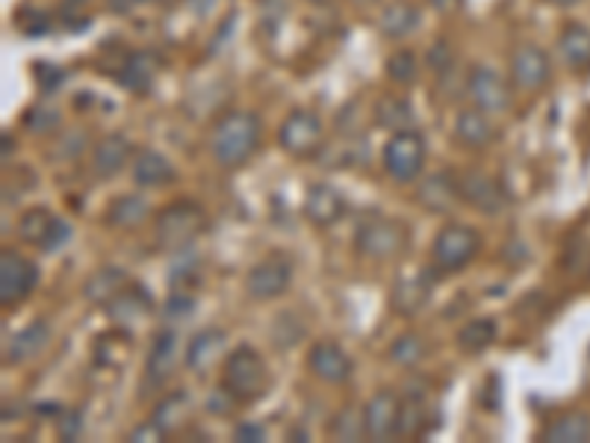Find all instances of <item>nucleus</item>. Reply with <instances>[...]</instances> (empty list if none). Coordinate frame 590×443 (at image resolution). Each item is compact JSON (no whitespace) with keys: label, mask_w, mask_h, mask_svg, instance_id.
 I'll return each mask as SVG.
<instances>
[{"label":"nucleus","mask_w":590,"mask_h":443,"mask_svg":"<svg viewBox=\"0 0 590 443\" xmlns=\"http://www.w3.org/2000/svg\"><path fill=\"white\" fill-rule=\"evenodd\" d=\"M543 443H590V417L581 411H570L555 417L543 434Z\"/></svg>","instance_id":"27"},{"label":"nucleus","mask_w":590,"mask_h":443,"mask_svg":"<svg viewBox=\"0 0 590 443\" xmlns=\"http://www.w3.org/2000/svg\"><path fill=\"white\" fill-rule=\"evenodd\" d=\"M364 426H367L369 441H390L398 438L402 426V399L393 391H378L364 408Z\"/></svg>","instance_id":"14"},{"label":"nucleus","mask_w":590,"mask_h":443,"mask_svg":"<svg viewBox=\"0 0 590 443\" xmlns=\"http://www.w3.org/2000/svg\"><path fill=\"white\" fill-rule=\"evenodd\" d=\"M307 370L314 372L319 382L343 384L352 379L355 367H352V358H348L346 352L340 349L336 343L319 341L307 352Z\"/></svg>","instance_id":"16"},{"label":"nucleus","mask_w":590,"mask_h":443,"mask_svg":"<svg viewBox=\"0 0 590 443\" xmlns=\"http://www.w3.org/2000/svg\"><path fill=\"white\" fill-rule=\"evenodd\" d=\"M133 184L143 186V189H163V186L177 181V169L163 151H153V148H143L136 151L131 163Z\"/></svg>","instance_id":"19"},{"label":"nucleus","mask_w":590,"mask_h":443,"mask_svg":"<svg viewBox=\"0 0 590 443\" xmlns=\"http://www.w3.org/2000/svg\"><path fill=\"white\" fill-rule=\"evenodd\" d=\"M384 72H388L390 81L398 83V86H407V83H414V81H417V74H419L417 53L407 51V48H402V51H396V53H390L388 65H384Z\"/></svg>","instance_id":"36"},{"label":"nucleus","mask_w":590,"mask_h":443,"mask_svg":"<svg viewBox=\"0 0 590 443\" xmlns=\"http://www.w3.org/2000/svg\"><path fill=\"white\" fill-rule=\"evenodd\" d=\"M355 7H360V10H367V7H376L378 0H352Z\"/></svg>","instance_id":"46"},{"label":"nucleus","mask_w":590,"mask_h":443,"mask_svg":"<svg viewBox=\"0 0 590 443\" xmlns=\"http://www.w3.org/2000/svg\"><path fill=\"white\" fill-rule=\"evenodd\" d=\"M310 3H316V7H328V3H334V0H310Z\"/></svg>","instance_id":"47"},{"label":"nucleus","mask_w":590,"mask_h":443,"mask_svg":"<svg viewBox=\"0 0 590 443\" xmlns=\"http://www.w3.org/2000/svg\"><path fill=\"white\" fill-rule=\"evenodd\" d=\"M151 217V207L139 196H119L112 198V205L103 213V225L115 227V231H133L139 227L145 219Z\"/></svg>","instance_id":"26"},{"label":"nucleus","mask_w":590,"mask_h":443,"mask_svg":"<svg viewBox=\"0 0 590 443\" xmlns=\"http://www.w3.org/2000/svg\"><path fill=\"white\" fill-rule=\"evenodd\" d=\"M153 77H157V60H153L151 53L136 51L127 57V62H124V72H122L124 89L145 95L153 86Z\"/></svg>","instance_id":"32"},{"label":"nucleus","mask_w":590,"mask_h":443,"mask_svg":"<svg viewBox=\"0 0 590 443\" xmlns=\"http://www.w3.org/2000/svg\"><path fill=\"white\" fill-rule=\"evenodd\" d=\"M272 376L266 367V358L255 346H236L228 352L222 367V391L231 396L236 405H255L269 393Z\"/></svg>","instance_id":"2"},{"label":"nucleus","mask_w":590,"mask_h":443,"mask_svg":"<svg viewBox=\"0 0 590 443\" xmlns=\"http://www.w3.org/2000/svg\"><path fill=\"white\" fill-rule=\"evenodd\" d=\"M36 284H39V267L15 248H3L0 251V302H3V308H19L21 302L30 299Z\"/></svg>","instance_id":"8"},{"label":"nucleus","mask_w":590,"mask_h":443,"mask_svg":"<svg viewBox=\"0 0 590 443\" xmlns=\"http://www.w3.org/2000/svg\"><path fill=\"white\" fill-rule=\"evenodd\" d=\"M295 267L293 260L286 255H269L260 263L248 269V279H245V293L255 302H269L284 296L290 284H293Z\"/></svg>","instance_id":"9"},{"label":"nucleus","mask_w":590,"mask_h":443,"mask_svg":"<svg viewBox=\"0 0 590 443\" xmlns=\"http://www.w3.org/2000/svg\"><path fill=\"white\" fill-rule=\"evenodd\" d=\"M452 62H455V53H452V45L448 41L440 39L438 45H431V51H428V69L443 77V74L452 72Z\"/></svg>","instance_id":"39"},{"label":"nucleus","mask_w":590,"mask_h":443,"mask_svg":"<svg viewBox=\"0 0 590 443\" xmlns=\"http://www.w3.org/2000/svg\"><path fill=\"white\" fill-rule=\"evenodd\" d=\"M236 441H266V432L257 423H239L234 432Z\"/></svg>","instance_id":"42"},{"label":"nucleus","mask_w":590,"mask_h":443,"mask_svg":"<svg viewBox=\"0 0 590 443\" xmlns=\"http://www.w3.org/2000/svg\"><path fill=\"white\" fill-rule=\"evenodd\" d=\"M546 3H552V7H576L579 0H546Z\"/></svg>","instance_id":"45"},{"label":"nucleus","mask_w":590,"mask_h":443,"mask_svg":"<svg viewBox=\"0 0 590 443\" xmlns=\"http://www.w3.org/2000/svg\"><path fill=\"white\" fill-rule=\"evenodd\" d=\"M428 3H431L434 10H443V12L455 10V7H458V0H428Z\"/></svg>","instance_id":"43"},{"label":"nucleus","mask_w":590,"mask_h":443,"mask_svg":"<svg viewBox=\"0 0 590 443\" xmlns=\"http://www.w3.org/2000/svg\"><path fill=\"white\" fill-rule=\"evenodd\" d=\"M561 60L570 72H590V30L585 24H567L558 36Z\"/></svg>","instance_id":"25"},{"label":"nucleus","mask_w":590,"mask_h":443,"mask_svg":"<svg viewBox=\"0 0 590 443\" xmlns=\"http://www.w3.org/2000/svg\"><path fill=\"white\" fill-rule=\"evenodd\" d=\"M376 124L384 131H407L414 127V103L402 95H384L376 103Z\"/></svg>","instance_id":"29"},{"label":"nucleus","mask_w":590,"mask_h":443,"mask_svg":"<svg viewBox=\"0 0 590 443\" xmlns=\"http://www.w3.org/2000/svg\"><path fill=\"white\" fill-rule=\"evenodd\" d=\"M224 343L228 334L222 329H204L201 334H195L186 346V367L193 372H207L224 355Z\"/></svg>","instance_id":"23"},{"label":"nucleus","mask_w":590,"mask_h":443,"mask_svg":"<svg viewBox=\"0 0 590 443\" xmlns=\"http://www.w3.org/2000/svg\"><path fill=\"white\" fill-rule=\"evenodd\" d=\"M53 225H57V217H53L48 207H33V210H27V213L21 217L19 237L24 239V243H30V246L41 248L48 234L53 231Z\"/></svg>","instance_id":"34"},{"label":"nucleus","mask_w":590,"mask_h":443,"mask_svg":"<svg viewBox=\"0 0 590 443\" xmlns=\"http://www.w3.org/2000/svg\"><path fill=\"white\" fill-rule=\"evenodd\" d=\"M127 163H133V145L127 136L110 134L95 143L93 175L98 177V181H112Z\"/></svg>","instance_id":"20"},{"label":"nucleus","mask_w":590,"mask_h":443,"mask_svg":"<svg viewBox=\"0 0 590 443\" xmlns=\"http://www.w3.org/2000/svg\"><path fill=\"white\" fill-rule=\"evenodd\" d=\"M207 227V213L198 201L181 198L165 205L157 217H153V246L169 255H177L201 237V231Z\"/></svg>","instance_id":"3"},{"label":"nucleus","mask_w":590,"mask_h":443,"mask_svg":"<svg viewBox=\"0 0 590 443\" xmlns=\"http://www.w3.org/2000/svg\"><path fill=\"white\" fill-rule=\"evenodd\" d=\"M458 189L460 201L484 213V217H496L508 207V196H505L502 184L481 169H464L458 175Z\"/></svg>","instance_id":"11"},{"label":"nucleus","mask_w":590,"mask_h":443,"mask_svg":"<svg viewBox=\"0 0 590 443\" xmlns=\"http://www.w3.org/2000/svg\"><path fill=\"white\" fill-rule=\"evenodd\" d=\"M552 77V60L550 53L540 45L523 41L511 53V81L519 93H540Z\"/></svg>","instance_id":"10"},{"label":"nucleus","mask_w":590,"mask_h":443,"mask_svg":"<svg viewBox=\"0 0 590 443\" xmlns=\"http://www.w3.org/2000/svg\"><path fill=\"white\" fill-rule=\"evenodd\" d=\"M124 287H127V272L119 267H107L98 269L93 279L86 281L83 293H86V299L95 302V305H110Z\"/></svg>","instance_id":"30"},{"label":"nucleus","mask_w":590,"mask_h":443,"mask_svg":"<svg viewBox=\"0 0 590 443\" xmlns=\"http://www.w3.org/2000/svg\"><path fill=\"white\" fill-rule=\"evenodd\" d=\"M407 246H410V234L396 219L369 217L355 231L357 255L369 260H396L405 255Z\"/></svg>","instance_id":"4"},{"label":"nucleus","mask_w":590,"mask_h":443,"mask_svg":"<svg viewBox=\"0 0 590 443\" xmlns=\"http://www.w3.org/2000/svg\"><path fill=\"white\" fill-rule=\"evenodd\" d=\"M10 148H15V143H10V134H3V163L10 160Z\"/></svg>","instance_id":"44"},{"label":"nucleus","mask_w":590,"mask_h":443,"mask_svg":"<svg viewBox=\"0 0 590 443\" xmlns=\"http://www.w3.org/2000/svg\"><path fill=\"white\" fill-rule=\"evenodd\" d=\"M51 341V329L48 322H30L27 329H21L19 334H12L10 343H7V352H3V361L7 364H24L36 358L45 346Z\"/></svg>","instance_id":"24"},{"label":"nucleus","mask_w":590,"mask_h":443,"mask_svg":"<svg viewBox=\"0 0 590 443\" xmlns=\"http://www.w3.org/2000/svg\"><path fill=\"white\" fill-rule=\"evenodd\" d=\"M172 279H169V284H172V290H181L184 293L186 284H198V258H195L189 248H184V251H177V260H174L172 272H169Z\"/></svg>","instance_id":"38"},{"label":"nucleus","mask_w":590,"mask_h":443,"mask_svg":"<svg viewBox=\"0 0 590 443\" xmlns=\"http://www.w3.org/2000/svg\"><path fill=\"white\" fill-rule=\"evenodd\" d=\"M177 331L163 329L153 337V346L148 352V361H145V376H143V391H157L172 379L174 364H177Z\"/></svg>","instance_id":"15"},{"label":"nucleus","mask_w":590,"mask_h":443,"mask_svg":"<svg viewBox=\"0 0 590 443\" xmlns=\"http://www.w3.org/2000/svg\"><path fill=\"white\" fill-rule=\"evenodd\" d=\"M384 172H388L396 184H414L422 169H426V136L419 134L417 127L396 131L384 145Z\"/></svg>","instance_id":"6"},{"label":"nucleus","mask_w":590,"mask_h":443,"mask_svg":"<svg viewBox=\"0 0 590 443\" xmlns=\"http://www.w3.org/2000/svg\"><path fill=\"white\" fill-rule=\"evenodd\" d=\"M346 198L340 189H334L331 184H314L307 186L305 193V217L314 222L316 227H331L336 225L340 219L346 217Z\"/></svg>","instance_id":"17"},{"label":"nucleus","mask_w":590,"mask_h":443,"mask_svg":"<svg viewBox=\"0 0 590 443\" xmlns=\"http://www.w3.org/2000/svg\"><path fill=\"white\" fill-rule=\"evenodd\" d=\"M426 341L419 337V334H414V331H407V334H402V337H396L393 341V346H390V358L398 364V367H417L422 358H426Z\"/></svg>","instance_id":"35"},{"label":"nucleus","mask_w":590,"mask_h":443,"mask_svg":"<svg viewBox=\"0 0 590 443\" xmlns=\"http://www.w3.org/2000/svg\"><path fill=\"white\" fill-rule=\"evenodd\" d=\"M325 124L314 110H293L278 127V145L295 160H310L322 151Z\"/></svg>","instance_id":"7"},{"label":"nucleus","mask_w":590,"mask_h":443,"mask_svg":"<svg viewBox=\"0 0 590 443\" xmlns=\"http://www.w3.org/2000/svg\"><path fill=\"white\" fill-rule=\"evenodd\" d=\"M431 293H434V275L422 269V272H402L393 281V287H390V310L398 313V317H417L426 310V305L431 302Z\"/></svg>","instance_id":"13"},{"label":"nucleus","mask_w":590,"mask_h":443,"mask_svg":"<svg viewBox=\"0 0 590 443\" xmlns=\"http://www.w3.org/2000/svg\"><path fill=\"white\" fill-rule=\"evenodd\" d=\"M467 95L472 107H479L481 113L502 115L511 107V89L505 77L488 65H472L467 74Z\"/></svg>","instance_id":"12"},{"label":"nucleus","mask_w":590,"mask_h":443,"mask_svg":"<svg viewBox=\"0 0 590 443\" xmlns=\"http://www.w3.org/2000/svg\"><path fill=\"white\" fill-rule=\"evenodd\" d=\"M83 434V417L81 411H69L60 417V438L62 441H77Z\"/></svg>","instance_id":"40"},{"label":"nucleus","mask_w":590,"mask_h":443,"mask_svg":"<svg viewBox=\"0 0 590 443\" xmlns=\"http://www.w3.org/2000/svg\"><path fill=\"white\" fill-rule=\"evenodd\" d=\"M263 143V122L251 110H231L213 124L210 155L222 169H243Z\"/></svg>","instance_id":"1"},{"label":"nucleus","mask_w":590,"mask_h":443,"mask_svg":"<svg viewBox=\"0 0 590 443\" xmlns=\"http://www.w3.org/2000/svg\"><path fill=\"white\" fill-rule=\"evenodd\" d=\"M417 198H419V205L426 207L428 213H440V217H446V213H452V210L460 205L458 175H455V172H438V175H428L426 181H419Z\"/></svg>","instance_id":"18"},{"label":"nucleus","mask_w":590,"mask_h":443,"mask_svg":"<svg viewBox=\"0 0 590 443\" xmlns=\"http://www.w3.org/2000/svg\"><path fill=\"white\" fill-rule=\"evenodd\" d=\"M499 337V325L493 317H476V320L464 322L455 334V343H458L460 352L467 355H481L488 352Z\"/></svg>","instance_id":"28"},{"label":"nucleus","mask_w":590,"mask_h":443,"mask_svg":"<svg viewBox=\"0 0 590 443\" xmlns=\"http://www.w3.org/2000/svg\"><path fill=\"white\" fill-rule=\"evenodd\" d=\"M331 434H334V438H343V441H360V438H367L364 411H357L355 405L343 408V411L336 414L334 426H331Z\"/></svg>","instance_id":"37"},{"label":"nucleus","mask_w":590,"mask_h":443,"mask_svg":"<svg viewBox=\"0 0 590 443\" xmlns=\"http://www.w3.org/2000/svg\"><path fill=\"white\" fill-rule=\"evenodd\" d=\"M110 310V317L115 322H124V325H131V322L145 320L148 313H151V299H148V293L145 290H133V293H119L115 299L107 305Z\"/></svg>","instance_id":"33"},{"label":"nucleus","mask_w":590,"mask_h":443,"mask_svg":"<svg viewBox=\"0 0 590 443\" xmlns=\"http://www.w3.org/2000/svg\"><path fill=\"white\" fill-rule=\"evenodd\" d=\"M419 24H422V12L417 3H407V0H393L378 15V30L384 39H407L410 33L419 30Z\"/></svg>","instance_id":"22"},{"label":"nucleus","mask_w":590,"mask_h":443,"mask_svg":"<svg viewBox=\"0 0 590 443\" xmlns=\"http://www.w3.org/2000/svg\"><path fill=\"white\" fill-rule=\"evenodd\" d=\"M481 234L469 225H446L431 243V263L443 275L467 269L479 258Z\"/></svg>","instance_id":"5"},{"label":"nucleus","mask_w":590,"mask_h":443,"mask_svg":"<svg viewBox=\"0 0 590 443\" xmlns=\"http://www.w3.org/2000/svg\"><path fill=\"white\" fill-rule=\"evenodd\" d=\"M24 124L27 127H36V131H51V127H57L60 124V115L57 113H45V110H33V113L24 115Z\"/></svg>","instance_id":"41"},{"label":"nucleus","mask_w":590,"mask_h":443,"mask_svg":"<svg viewBox=\"0 0 590 443\" xmlns=\"http://www.w3.org/2000/svg\"><path fill=\"white\" fill-rule=\"evenodd\" d=\"M193 411V403H189V393L186 391H174L169 393L165 399H160V405L153 408V423L160 426L165 434L177 432L181 426L186 423V417Z\"/></svg>","instance_id":"31"},{"label":"nucleus","mask_w":590,"mask_h":443,"mask_svg":"<svg viewBox=\"0 0 590 443\" xmlns=\"http://www.w3.org/2000/svg\"><path fill=\"white\" fill-rule=\"evenodd\" d=\"M455 139L464 148L481 151V148H490V145L496 143V127L490 122V115L481 113L479 107L460 110L458 119H455Z\"/></svg>","instance_id":"21"}]
</instances>
